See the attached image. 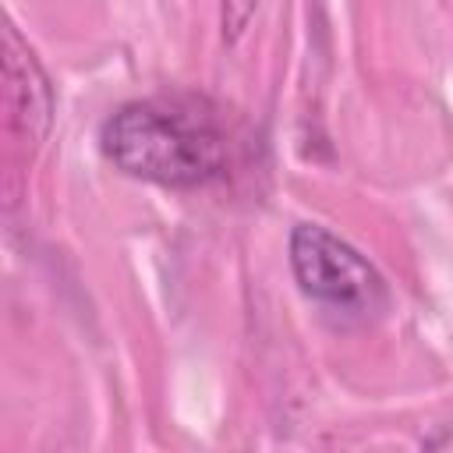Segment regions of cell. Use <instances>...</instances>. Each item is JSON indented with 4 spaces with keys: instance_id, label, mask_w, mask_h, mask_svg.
<instances>
[{
    "instance_id": "cell-1",
    "label": "cell",
    "mask_w": 453,
    "mask_h": 453,
    "mask_svg": "<svg viewBox=\"0 0 453 453\" xmlns=\"http://www.w3.org/2000/svg\"><path fill=\"white\" fill-rule=\"evenodd\" d=\"M103 156L127 177L202 188L226 173L230 142L202 96H152L117 106L99 127Z\"/></svg>"
},
{
    "instance_id": "cell-2",
    "label": "cell",
    "mask_w": 453,
    "mask_h": 453,
    "mask_svg": "<svg viewBox=\"0 0 453 453\" xmlns=\"http://www.w3.org/2000/svg\"><path fill=\"white\" fill-rule=\"evenodd\" d=\"M287 251L297 287L326 311L343 319H372L386 308V280L379 269L322 223H297Z\"/></svg>"
},
{
    "instance_id": "cell-3",
    "label": "cell",
    "mask_w": 453,
    "mask_h": 453,
    "mask_svg": "<svg viewBox=\"0 0 453 453\" xmlns=\"http://www.w3.org/2000/svg\"><path fill=\"white\" fill-rule=\"evenodd\" d=\"M0 67H4V124L18 142L35 149L50 134L57 96L35 50L18 35L11 21L4 25L0 35Z\"/></svg>"
},
{
    "instance_id": "cell-4",
    "label": "cell",
    "mask_w": 453,
    "mask_h": 453,
    "mask_svg": "<svg viewBox=\"0 0 453 453\" xmlns=\"http://www.w3.org/2000/svg\"><path fill=\"white\" fill-rule=\"evenodd\" d=\"M255 4L258 0H223V32L230 39H237L248 25V18L255 14Z\"/></svg>"
}]
</instances>
